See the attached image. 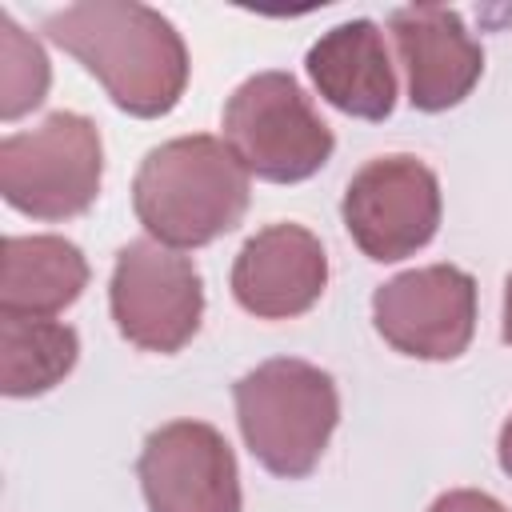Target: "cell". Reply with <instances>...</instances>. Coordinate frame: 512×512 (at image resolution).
I'll list each match as a JSON object with an SVG mask.
<instances>
[{"label":"cell","instance_id":"14","mask_svg":"<svg viewBox=\"0 0 512 512\" xmlns=\"http://www.w3.org/2000/svg\"><path fill=\"white\" fill-rule=\"evenodd\" d=\"M80 356L76 328L36 316L0 320V392L4 396H40L56 388Z\"/></svg>","mask_w":512,"mask_h":512},{"label":"cell","instance_id":"5","mask_svg":"<svg viewBox=\"0 0 512 512\" xmlns=\"http://www.w3.org/2000/svg\"><path fill=\"white\" fill-rule=\"evenodd\" d=\"M104 176V144L88 116L52 112L0 140V192L32 220H68L92 208Z\"/></svg>","mask_w":512,"mask_h":512},{"label":"cell","instance_id":"17","mask_svg":"<svg viewBox=\"0 0 512 512\" xmlns=\"http://www.w3.org/2000/svg\"><path fill=\"white\" fill-rule=\"evenodd\" d=\"M500 468L512 476V416H508L504 428H500Z\"/></svg>","mask_w":512,"mask_h":512},{"label":"cell","instance_id":"10","mask_svg":"<svg viewBox=\"0 0 512 512\" xmlns=\"http://www.w3.org/2000/svg\"><path fill=\"white\" fill-rule=\"evenodd\" d=\"M388 32L408 76V100L420 112L456 108L484 72V52L460 12L444 4H408L388 16Z\"/></svg>","mask_w":512,"mask_h":512},{"label":"cell","instance_id":"6","mask_svg":"<svg viewBox=\"0 0 512 512\" xmlns=\"http://www.w3.org/2000/svg\"><path fill=\"white\" fill-rule=\"evenodd\" d=\"M108 304L116 332L132 348L172 356L200 332L204 284L184 252L144 236L116 252Z\"/></svg>","mask_w":512,"mask_h":512},{"label":"cell","instance_id":"18","mask_svg":"<svg viewBox=\"0 0 512 512\" xmlns=\"http://www.w3.org/2000/svg\"><path fill=\"white\" fill-rule=\"evenodd\" d=\"M504 344H512V272H508V280H504Z\"/></svg>","mask_w":512,"mask_h":512},{"label":"cell","instance_id":"11","mask_svg":"<svg viewBox=\"0 0 512 512\" xmlns=\"http://www.w3.org/2000/svg\"><path fill=\"white\" fill-rule=\"evenodd\" d=\"M328 284V256L304 224H268L244 240L232 264V296L256 320L304 316Z\"/></svg>","mask_w":512,"mask_h":512},{"label":"cell","instance_id":"2","mask_svg":"<svg viewBox=\"0 0 512 512\" xmlns=\"http://www.w3.org/2000/svg\"><path fill=\"white\" fill-rule=\"evenodd\" d=\"M248 168L224 136L192 132L156 144L132 180V208L144 232L168 248H204L248 212Z\"/></svg>","mask_w":512,"mask_h":512},{"label":"cell","instance_id":"12","mask_svg":"<svg viewBox=\"0 0 512 512\" xmlns=\"http://www.w3.org/2000/svg\"><path fill=\"white\" fill-rule=\"evenodd\" d=\"M304 68L316 92L356 120H384L396 108V68L372 20H348L324 32L308 48Z\"/></svg>","mask_w":512,"mask_h":512},{"label":"cell","instance_id":"1","mask_svg":"<svg viewBox=\"0 0 512 512\" xmlns=\"http://www.w3.org/2000/svg\"><path fill=\"white\" fill-rule=\"evenodd\" d=\"M44 36L76 56L128 116L152 120L180 104L188 48L168 16L136 0H84L52 12Z\"/></svg>","mask_w":512,"mask_h":512},{"label":"cell","instance_id":"3","mask_svg":"<svg viewBox=\"0 0 512 512\" xmlns=\"http://www.w3.org/2000/svg\"><path fill=\"white\" fill-rule=\"evenodd\" d=\"M236 420L248 452L284 480L308 476L340 420L332 376L308 360L276 356L232 384Z\"/></svg>","mask_w":512,"mask_h":512},{"label":"cell","instance_id":"16","mask_svg":"<svg viewBox=\"0 0 512 512\" xmlns=\"http://www.w3.org/2000/svg\"><path fill=\"white\" fill-rule=\"evenodd\" d=\"M428 512H508L500 500H492L488 492H476V488H452L444 496L432 500Z\"/></svg>","mask_w":512,"mask_h":512},{"label":"cell","instance_id":"9","mask_svg":"<svg viewBox=\"0 0 512 512\" xmlns=\"http://www.w3.org/2000/svg\"><path fill=\"white\" fill-rule=\"evenodd\" d=\"M136 476L148 512H240L236 456L204 420H168L148 432Z\"/></svg>","mask_w":512,"mask_h":512},{"label":"cell","instance_id":"8","mask_svg":"<svg viewBox=\"0 0 512 512\" xmlns=\"http://www.w3.org/2000/svg\"><path fill=\"white\" fill-rule=\"evenodd\" d=\"M372 324L404 356L456 360L476 332V280L456 264H428L372 292Z\"/></svg>","mask_w":512,"mask_h":512},{"label":"cell","instance_id":"13","mask_svg":"<svg viewBox=\"0 0 512 512\" xmlns=\"http://www.w3.org/2000/svg\"><path fill=\"white\" fill-rule=\"evenodd\" d=\"M88 284L84 252L64 236H4L0 240V312L52 320L80 300Z\"/></svg>","mask_w":512,"mask_h":512},{"label":"cell","instance_id":"15","mask_svg":"<svg viewBox=\"0 0 512 512\" xmlns=\"http://www.w3.org/2000/svg\"><path fill=\"white\" fill-rule=\"evenodd\" d=\"M0 60V116L16 120L44 100L52 72L44 48L8 12H0Z\"/></svg>","mask_w":512,"mask_h":512},{"label":"cell","instance_id":"7","mask_svg":"<svg viewBox=\"0 0 512 512\" xmlns=\"http://www.w3.org/2000/svg\"><path fill=\"white\" fill-rule=\"evenodd\" d=\"M340 216L368 260H404L440 228V180L408 152L376 156L348 180Z\"/></svg>","mask_w":512,"mask_h":512},{"label":"cell","instance_id":"4","mask_svg":"<svg viewBox=\"0 0 512 512\" xmlns=\"http://www.w3.org/2000/svg\"><path fill=\"white\" fill-rule=\"evenodd\" d=\"M224 144L248 168V176L268 184H300L316 176L336 140L320 120L304 88L288 72L248 76L224 104Z\"/></svg>","mask_w":512,"mask_h":512}]
</instances>
